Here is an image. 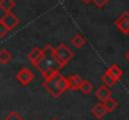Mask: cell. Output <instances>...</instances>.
Returning <instances> with one entry per match:
<instances>
[{
  "mask_svg": "<svg viewBox=\"0 0 129 120\" xmlns=\"http://www.w3.org/2000/svg\"><path fill=\"white\" fill-rule=\"evenodd\" d=\"M34 68L43 75L44 79H48V78L53 76L54 74L59 73V70L63 69L64 65L55 56L54 48L50 44H48L43 49V54H42L40 59L37 61V64L34 65Z\"/></svg>",
  "mask_w": 129,
  "mask_h": 120,
  "instance_id": "1",
  "label": "cell"
},
{
  "mask_svg": "<svg viewBox=\"0 0 129 120\" xmlns=\"http://www.w3.org/2000/svg\"><path fill=\"white\" fill-rule=\"evenodd\" d=\"M43 88L49 94H51L54 98H59L68 90L67 78L64 75H61L60 73H56L53 76L44 80Z\"/></svg>",
  "mask_w": 129,
  "mask_h": 120,
  "instance_id": "2",
  "label": "cell"
},
{
  "mask_svg": "<svg viewBox=\"0 0 129 120\" xmlns=\"http://www.w3.org/2000/svg\"><path fill=\"white\" fill-rule=\"evenodd\" d=\"M54 54H55V56L61 61V64L65 66L73 58H74V51L69 48V46H67L65 44H59L56 48H54Z\"/></svg>",
  "mask_w": 129,
  "mask_h": 120,
  "instance_id": "3",
  "label": "cell"
},
{
  "mask_svg": "<svg viewBox=\"0 0 129 120\" xmlns=\"http://www.w3.org/2000/svg\"><path fill=\"white\" fill-rule=\"evenodd\" d=\"M115 26L118 28V30H120L123 34L128 35L129 34V13L124 11L123 14H120L117 20H115Z\"/></svg>",
  "mask_w": 129,
  "mask_h": 120,
  "instance_id": "4",
  "label": "cell"
},
{
  "mask_svg": "<svg viewBox=\"0 0 129 120\" xmlns=\"http://www.w3.org/2000/svg\"><path fill=\"white\" fill-rule=\"evenodd\" d=\"M16 80H18L21 85L26 86V85H29V84L34 80V73H33L30 69H28V68H23V69H20L19 73L16 74Z\"/></svg>",
  "mask_w": 129,
  "mask_h": 120,
  "instance_id": "5",
  "label": "cell"
},
{
  "mask_svg": "<svg viewBox=\"0 0 129 120\" xmlns=\"http://www.w3.org/2000/svg\"><path fill=\"white\" fill-rule=\"evenodd\" d=\"M0 21L8 28V30L10 31V30H13L14 28H16L18 26V24H19V19H18V16L16 15H14L11 11L10 13H5L4 14V16L0 19Z\"/></svg>",
  "mask_w": 129,
  "mask_h": 120,
  "instance_id": "6",
  "label": "cell"
},
{
  "mask_svg": "<svg viewBox=\"0 0 129 120\" xmlns=\"http://www.w3.org/2000/svg\"><path fill=\"white\" fill-rule=\"evenodd\" d=\"M95 96L98 98V100H100L102 103L107 99H109L112 96V90L107 86V85H102L98 88V90H95Z\"/></svg>",
  "mask_w": 129,
  "mask_h": 120,
  "instance_id": "7",
  "label": "cell"
},
{
  "mask_svg": "<svg viewBox=\"0 0 129 120\" xmlns=\"http://www.w3.org/2000/svg\"><path fill=\"white\" fill-rule=\"evenodd\" d=\"M82 81H83V79H82L79 75H77V74L69 75V76L67 78L68 89H70V90H78L79 86H80V84H82Z\"/></svg>",
  "mask_w": 129,
  "mask_h": 120,
  "instance_id": "8",
  "label": "cell"
},
{
  "mask_svg": "<svg viewBox=\"0 0 129 120\" xmlns=\"http://www.w3.org/2000/svg\"><path fill=\"white\" fill-rule=\"evenodd\" d=\"M107 73L115 80V81L120 80L122 76H123V70H122V68H120L119 65H117V64H112V65L107 69Z\"/></svg>",
  "mask_w": 129,
  "mask_h": 120,
  "instance_id": "9",
  "label": "cell"
},
{
  "mask_svg": "<svg viewBox=\"0 0 129 120\" xmlns=\"http://www.w3.org/2000/svg\"><path fill=\"white\" fill-rule=\"evenodd\" d=\"M91 114H93L94 118H96V119H102V118L105 116L107 110L104 109V106H103L102 103H98V104H95V105L91 108Z\"/></svg>",
  "mask_w": 129,
  "mask_h": 120,
  "instance_id": "10",
  "label": "cell"
},
{
  "mask_svg": "<svg viewBox=\"0 0 129 120\" xmlns=\"http://www.w3.org/2000/svg\"><path fill=\"white\" fill-rule=\"evenodd\" d=\"M70 43H72V45H73L74 48H77V49H82V48L86 44V40L82 34L78 33V34H75V35L72 38Z\"/></svg>",
  "mask_w": 129,
  "mask_h": 120,
  "instance_id": "11",
  "label": "cell"
},
{
  "mask_svg": "<svg viewBox=\"0 0 129 120\" xmlns=\"http://www.w3.org/2000/svg\"><path fill=\"white\" fill-rule=\"evenodd\" d=\"M42 54H43V49H39V48H34V49L29 53L28 59H29V61L33 64V66H34V65L37 64V61L40 59Z\"/></svg>",
  "mask_w": 129,
  "mask_h": 120,
  "instance_id": "12",
  "label": "cell"
},
{
  "mask_svg": "<svg viewBox=\"0 0 129 120\" xmlns=\"http://www.w3.org/2000/svg\"><path fill=\"white\" fill-rule=\"evenodd\" d=\"M102 104H103L104 109L107 110V113H113V111H114V110L118 108V101H117L115 99H113L112 96H110L109 99L104 100Z\"/></svg>",
  "mask_w": 129,
  "mask_h": 120,
  "instance_id": "13",
  "label": "cell"
},
{
  "mask_svg": "<svg viewBox=\"0 0 129 120\" xmlns=\"http://www.w3.org/2000/svg\"><path fill=\"white\" fill-rule=\"evenodd\" d=\"M15 6V1L14 0H0V10H3L4 13H10Z\"/></svg>",
  "mask_w": 129,
  "mask_h": 120,
  "instance_id": "14",
  "label": "cell"
},
{
  "mask_svg": "<svg viewBox=\"0 0 129 120\" xmlns=\"http://www.w3.org/2000/svg\"><path fill=\"white\" fill-rule=\"evenodd\" d=\"M11 59L13 55L8 49H0V64H9Z\"/></svg>",
  "mask_w": 129,
  "mask_h": 120,
  "instance_id": "15",
  "label": "cell"
},
{
  "mask_svg": "<svg viewBox=\"0 0 129 120\" xmlns=\"http://www.w3.org/2000/svg\"><path fill=\"white\" fill-rule=\"evenodd\" d=\"M79 90L84 94V95H89L91 91H93V84L89 81V80H83L80 86H79Z\"/></svg>",
  "mask_w": 129,
  "mask_h": 120,
  "instance_id": "16",
  "label": "cell"
},
{
  "mask_svg": "<svg viewBox=\"0 0 129 120\" xmlns=\"http://www.w3.org/2000/svg\"><path fill=\"white\" fill-rule=\"evenodd\" d=\"M102 81H103V84H104V85H107L108 88L113 86V85H114V84L117 83V81L113 79V78H112V76H110V75H109V74L107 73V71H105V73H104V74L102 75Z\"/></svg>",
  "mask_w": 129,
  "mask_h": 120,
  "instance_id": "17",
  "label": "cell"
},
{
  "mask_svg": "<svg viewBox=\"0 0 129 120\" xmlns=\"http://www.w3.org/2000/svg\"><path fill=\"white\" fill-rule=\"evenodd\" d=\"M4 120H24V118H23L18 111H10L9 114L5 115Z\"/></svg>",
  "mask_w": 129,
  "mask_h": 120,
  "instance_id": "18",
  "label": "cell"
},
{
  "mask_svg": "<svg viewBox=\"0 0 129 120\" xmlns=\"http://www.w3.org/2000/svg\"><path fill=\"white\" fill-rule=\"evenodd\" d=\"M110 0H91V3H94V5L96 6V8H104L108 3H109Z\"/></svg>",
  "mask_w": 129,
  "mask_h": 120,
  "instance_id": "19",
  "label": "cell"
},
{
  "mask_svg": "<svg viewBox=\"0 0 129 120\" xmlns=\"http://www.w3.org/2000/svg\"><path fill=\"white\" fill-rule=\"evenodd\" d=\"M8 33H9L8 28L0 21V38H5V36L8 35Z\"/></svg>",
  "mask_w": 129,
  "mask_h": 120,
  "instance_id": "20",
  "label": "cell"
},
{
  "mask_svg": "<svg viewBox=\"0 0 129 120\" xmlns=\"http://www.w3.org/2000/svg\"><path fill=\"white\" fill-rule=\"evenodd\" d=\"M82 1H83L84 4H90V3H91V0H82Z\"/></svg>",
  "mask_w": 129,
  "mask_h": 120,
  "instance_id": "21",
  "label": "cell"
},
{
  "mask_svg": "<svg viewBox=\"0 0 129 120\" xmlns=\"http://www.w3.org/2000/svg\"><path fill=\"white\" fill-rule=\"evenodd\" d=\"M125 58H127V60H128V61H129V50H128V53L125 54Z\"/></svg>",
  "mask_w": 129,
  "mask_h": 120,
  "instance_id": "22",
  "label": "cell"
},
{
  "mask_svg": "<svg viewBox=\"0 0 129 120\" xmlns=\"http://www.w3.org/2000/svg\"><path fill=\"white\" fill-rule=\"evenodd\" d=\"M51 120H58V119H51Z\"/></svg>",
  "mask_w": 129,
  "mask_h": 120,
  "instance_id": "23",
  "label": "cell"
}]
</instances>
